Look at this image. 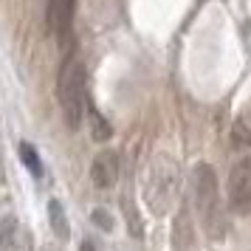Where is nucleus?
<instances>
[{
  "instance_id": "f257e3e1",
  "label": "nucleus",
  "mask_w": 251,
  "mask_h": 251,
  "mask_svg": "<svg viewBox=\"0 0 251 251\" xmlns=\"http://www.w3.org/2000/svg\"><path fill=\"white\" fill-rule=\"evenodd\" d=\"M57 96L62 107V119L71 130H79L88 113V71L82 57L74 51L65 57L57 76Z\"/></svg>"
},
{
  "instance_id": "f03ea898",
  "label": "nucleus",
  "mask_w": 251,
  "mask_h": 251,
  "mask_svg": "<svg viewBox=\"0 0 251 251\" xmlns=\"http://www.w3.org/2000/svg\"><path fill=\"white\" fill-rule=\"evenodd\" d=\"M192 198L195 209L201 215L206 234L212 240L226 234V215H223V201H220V186H217V172L212 164H195L192 170Z\"/></svg>"
},
{
  "instance_id": "7ed1b4c3",
  "label": "nucleus",
  "mask_w": 251,
  "mask_h": 251,
  "mask_svg": "<svg viewBox=\"0 0 251 251\" xmlns=\"http://www.w3.org/2000/svg\"><path fill=\"white\" fill-rule=\"evenodd\" d=\"M144 198H147L150 212H155V215H164L175 203V198H178V167L167 155H158L152 161L147 186H144Z\"/></svg>"
},
{
  "instance_id": "20e7f679",
  "label": "nucleus",
  "mask_w": 251,
  "mask_h": 251,
  "mask_svg": "<svg viewBox=\"0 0 251 251\" xmlns=\"http://www.w3.org/2000/svg\"><path fill=\"white\" fill-rule=\"evenodd\" d=\"M228 209L240 217L251 215V158H240L228 172Z\"/></svg>"
},
{
  "instance_id": "39448f33",
  "label": "nucleus",
  "mask_w": 251,
  "mask_h": 251,
  "mask_svg": "<svg viewBox=\"0 0 251 251\" xmlns=\"http://www.w3.org/2000/svg\"><path fill=\"white\" fill-rule=\"evenodd\" d=\"M91 181L96 189H110L119 181V155L113 150H102L96 152V158L91 164Z\"/></svg>"
},
{
  "instance_id": "423d86ee",
  "label": "nucleus",
  "mask_w": 251,
  "mask_h": 251,
  "mask_svg": "<svg viewBox=\"0 0 251 251\" xmlns=\"http://www.w3.org/2000/svg\"><path fill=\"white\" fill-rule=\"evenodd\" d=\"M0 251H28V234L23 223L12 215L0 220Z\"/></svg>"
},
{
  "instance_id": "0eeeda50",
  "label": "nucleus",
  "mask_w": 251,
  "mask_h": 251,
  "mask_svg": "<svg viewBox=\"0 0 251 251\" xmlns=\"http://www.w3.org/2000/svg\"><path fill=\"white\" fill-rule=\"evenodd\" d=\"M74 12H76V0H57V9H54V23H51V28H57L59 40H68L71 25H74Z\"/></svg>"
},
{
  "instance_id": "6e6552de",
  "label": "nucleus",
  "mask_w": 251,
  "mask_h": 251,
  "mask_svg": "<svg viewBox=\"0 0 251 251\" xmlns=\"http://www.w3.org/2000/svg\"><path fill=\"white\" fill-rule=\"evenodd\" d=\"M48 220H51V228H54V234L59 240H68L71 234V226H68V215H65V209L59 201H51L48 203Z\"/></svg>"
},
{
  "instance_id": "1a4fd4ad",
  "label": "nucleus",
  "mask_w": 251,
  "mask_h": 251,
  "mask_svg": "<svg viewBox=\"0 0 251 251\" xmlns=\"http://www.w3.org/2000/svg\"><path fill=\"white\" fill-rule=\"evenodd\" d=\"M17 150H20V161L28 167V172L34 175L37 181H43V178H46V167H43V161H40V152H37L28 141H20V147Z\"/></svg>"
},
{
  "instance_id": "9d476101",
  "label": "nucleus",
  "mask_w": 251,
  "mask_h": 251,
  "mask_svg": "<svg viewBox=\"0 0 251 251\" xmlns=\"http://www.w3.org/2000/svg\"><path fill=\"white\" fill-rule=\"evenodd\" d=\"M88 119H91V133H93V138H96V141H107V138L113 136V127H110V122H107L99 110L88 107Z\"/></svg>"
},
{
  "instance_id": "9b49d317",
  "label": "nucleus",
  "mask_w": 251,
  "mask_h": 251,
  "mask_svg": "<svg viewBox=\"0 0 251 251\" xmlns=\"http://www.w3.org/2000/svg\"><path fill=\"white\" fill-rule=\"evenodd\" d=\"M91 217H93V223H96L99 228H104V231H113V226H116V223H113V215H110L104 206H96V209L91 212Z\"/></svg>"
},
{
  "instance_id": "f8f14e48",
  "label": "nucleus",
  "mask_w": 251,
  "mask_h": 251,
  "mask_svg": "<svg viewBox=\"0 0 251 251\" xmlns=\"http://www.w3.org/2000/svg\"><path fill=\"white\" fill-rule=\"evenodd\" d=\"M79 251H104V249L99 246V240L85 237V240H82V246H79Z\"/></svg>"
},
{
  "instance_id": "ddd939ff",
  "label": "nucleus",
  "mask_w": 251,
  "mask_h": 251,
  "mask_svg": "<svg viewBox=\"0 0 251 251\" xmlns=\"http://www.w3.org/2000/svg\"><path fill=\"white\" fill-rule=\"evenodd\" d=\"M43 251H57V249H43Z\"/></svg>"
}]
</instances>
